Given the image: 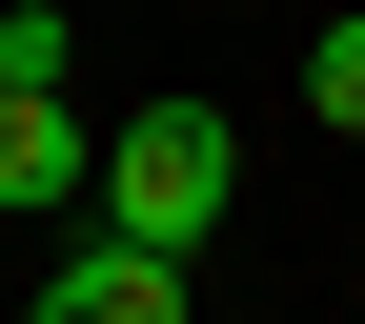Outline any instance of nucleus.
<instances>
[{
  "label": "nucleus",
  "mask_w": 365,
  "mask_h": 324,
  "mask_svg": "<svg viewBox=\"0 0 365 324\" xmlns=\"http://www.w3.org/2000/svg\"><path fill=\"white\" fill-rule=\"evenodd\" d=\"M0 203H21V223L102 203V142H81V102H61V81H0Z\"/></svg>",
  "instance_id": "3"
},
{
  "label": "nucleus",
  "mask_w": 365,
  "mask_h": 324,
  "mask_svg": "<svg viewBox=\"0 0 365 324\" xmlns=\"http://www.w3.org/2000/svg\"><path fill=\"white\" fill-rule=\"evenodd\" d=\"M81 61V0H0V81H61Z\"/></svg>",
  "instance_id": "4"
},
{
  "label": "nucleus",
  "mask_w": 365,
  "mask_h": 324,
  "mask_svg": "<svg viewBox=\"0 0 365 324\" xmlns=\"http://www.w3.org/2000/svg\"><path fill=\"white\" fill-rule=\"evenodd\" d=\"M304 102H325L345 142H365V21H325V41H304Z\"/></svg>",
  "instance_id": "5"
},
{
  "label": "nucleus",
  "mask_w": 365,
  "mask_h": 324,
  "mask_svg": "<svg viewBox=\"0 0 365 324\" xmlns=\"http://www.w3.org/2000/svg\"><path fill=\"white\" fill-rule=\"evenodd\" d=\"M223 203H244V122H223V102H143V122H102V223H122V244H182V263H203Z\"/></svg>",
  "instance_id": "1"
},
{
  "label": "nucleus",
  "mask_w": 365,
  "mask_h": 324,
  "mask_svg": "<svg viewBox=\"0 0 365 324\" xmlns=\"http://www.w3.org/2000/svg\"><path fill=\"white\" fill-rule=\"evenodd\" d=\"M21 324H182V244H122V223L81 203V244H61V284H41Z\"/></svg>",
  "instance_id": "2"
}]
</instances>
